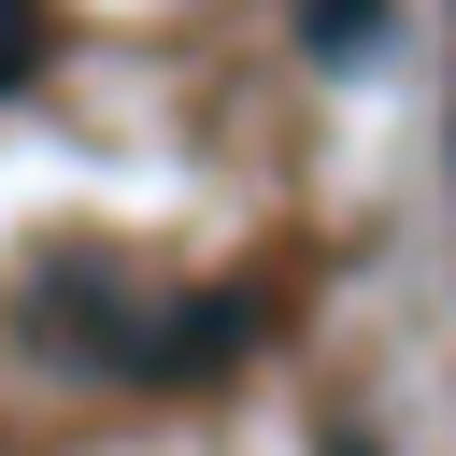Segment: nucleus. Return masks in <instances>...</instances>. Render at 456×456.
Returning <instances> with one entry per match:
<instances>
[{
	"label": "nucleus",
	"mask_w": 456,
	"mask_h": 456,
	"mask_svg": "<svg viewBox=\"0 0 456 456\" xmlns=\"http://www.w3.org/2000/svg\"><path fill=\"white\" fill-rule=\"evenodd\" d=\"M299 28H314L328 57H370V43H385V0H299Z\"/></svg>",
	"instance_id": "nucleus-1"
},
{
	"label": "nucleus",
	"mask_w": 456,
	"mask_h": 456,
	"mask_svg": "<svg viewBox=\"0 0 456 456\" xmlns=\"http://www.w3.org/2000/svg\"><path fill=\"white\" fill-rule=\"evenodd\" d=\"M43 43H57V14H43V0H0V86H28Z\"/></svg>",
	"instance_id": "nucleus-2"
}]
</instances>
